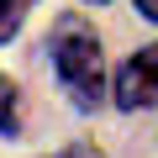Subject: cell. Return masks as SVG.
I'll return each instance as SVG.
<instances>
[{
	"label": "cell",
	"mask_w": 158,
	"mask_h": 158,
	"mask_svg": "<svg viewBox=\"0 0 158 158\" xmlns=\"http://www.w3.org/2000/svg\"><path fill=\"white\" fill-rule=\"evenodd\" d=\"M0 132H16V85L0 74Z\"/></svg>",
	"instance_id": "4"
},
{
	"label": "cell",
	"mask_w": 158,
	"mask_h": 158,
	"mask_svg": "<svg viewBox=\"0 0 158 158\" xmlns=\"http://www.w3.org/2000/svg\"><path fill=\"white\" fill-rule=\"evenodd\" d=\"M95 6H100V0H95Z\"/></svg>",
	"instance_id": "7"
},
{
	"label": "cell",
	"mask_w": 158,
	"mask_h": 158,
	"mask_svg": "<svg viewBox=\"0 0 158 158\" xmlns=\"http://www.w3.org/2000/svg\"><path fill=\"white\" fill-rule=\"evenodd\" d=\"M37 6V0H0V42H11L27 21V11Z\"/></svg>",
	"instance_id": "3"
},
{
	"label": "cell",
	"mask_w": 158,
	"mask_h": 158,
	"mask_svg": "<svg viewBox=\"0 0 158 158\" xmlns=\"http://www.w3.org/2000/svg\"><path fill=\"white\" fill-rule=\"evenodd\" d=\"M63 158H106V153H95V148H85V142H79V148H69Z\"/></svg>",
	"instance_id": "5"
},
{
	"label": "cell",
	"mask_w": 158,
	"mask_h": 158,
	"mask_svg": "<svg viewBox=\"0 0 158 158\" xmlns=\"http://www.w3.org/2000/svg\"><path fill=\"white\" fill-rule=\"evenodd\" d=\"M137 11H142L148 21H158V0H137Z\"/></svg>",
	"instance_id": "6"
},
{
	"label": "cell",
	"mask_w": 158,
	"mask_h": 158,
	"mask_svg": "<svg viewBox=\"0 0 158 158\" xmlns=\"http://www.w3.org/2000/svg\"><path fill=\"white\" fill-rule=\"evenodd\" d=\"M53 63H58V79L69 85L74 106H100L106 95V63H100V42L95 32L79 21V16H63L58 32H53Z\"/></svg>",
	"instance_id": "1"
},
{
	"label": "cell",
	"mask_w": 158,
	"mask_h": 158,
	"mask_svg": "<svg viewBox=\"0 0 158 158\" xmlns=\"http://www.w3.org/2000/svg\"><path fill=\"white\" fill-rule=\"evenodd\" d=\"M111 95H116L121 111H148V106L158 100V42H148L142 53H132V58L121 63Z\"/></svg>",
	"instance_id": "2"
}]
</instances>
